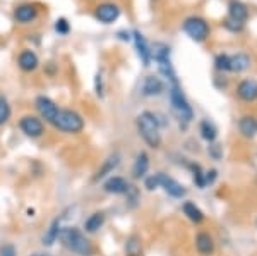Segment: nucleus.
I'll return each mask as SVG.
<instances>
[{
	"mask_svg": "<svg viewBox=\"0 0 257 256\" xmlns=\"http://www.w3.org/2000/svg\"><path fill=\"white\" fill-rule=\"evenodd\" d=\"M228 11H230V18L235 21H240V23H243L248 16L247 6L242 2H238V0H231L230 6H228Z\"/></svg>",
	"mask_w": 257,
	"mask_h": 256,
	"instance_id": "nucleus-20",
	"label": "nucleus"
},
{
	"mask_svg": "<svg viewBox=\"0 0 257 256\" xmlns=\"http://www.w3.org/2000/svg\"><path fill=\"white\" fill-rule=\"evenodd\" d=\"M214 65H216L218 71H230V57L226 53H219L214 60Z\"/></svg>",
	"mask_w": 257,
	"mask_h": 256,
	"instance_id": "nucleus-27",
	"label": "nucleus"
},
{
	"mask_svg": "<svg viewBox=\"0 0 257 256\" xmlns=\"http://www.w3.org/2000/svg\"><path fill=\"white\" fill-rule=\"evenodd\" d=\"M158 177H160V188H163L170 196L182 198V196L185 195L184 186H182L180 183H177L175 179H172V177H168V176H165V174H158Z\"/></svg>",
	"mask_w": 257,
	"mask_h": 256,
	"instance_id": "nucleus-9",
	"label": "nucleus"
},
{
	"mask_svg": "<svg viewBox=\"0 0 257 256\" xmlns=\"http://www.w3.org/2000/svg\"><path fill=\"white\" fill-rule=\"evenodd\" d=\"M94 90H96L98 97H103V77H101V72L96 74V79H94Z\"/></svg>",
	"mask_w": 257,
	"mask_h": 256,
	"instance_id": "nucleus-32",
	"label": "nucleus"
},
{
	"mask_svg": "<svg viewBox=\"0 0 257 256\" xmlns=\"http://www.w3.org/2000/svg\"><path fill=\"white\" fill-rule=\"evenodd\" d=\"M238 129L245 138H254L257 134V119L245 115V117H242L238 121Z\"/></svg>",
	"mask_w": 257,
	"mask_h": 256,
	"instance_id": "nucleus-18",
	"label": "nucleus"
},
{
	"mask_svg": "<svg viewBox=\"0 0 257 256\" xmlns=\"http://www.w3.org/2000/svg\"><path fill=\"white\" fill-rule=\"evenodd\" d=\"M201 134H202V138L206 139V141H209V143H213L214 139H216V127L213 126L209 121H202L201 122Z\"/></svg>",
	"mask_w": 257,
	"mask_h": 256,
	"instance_id": "nucleus-25",
	"label": "nucleus"
},
{
	"mask_svg": "<svg viewBox=\"0 0 257 256\" xmlns=\"http://www.w3.org/2000/svg\"><path fill=\"white\" fill-rule=\"evenodd\" d=\"M250 67V57L245 53H237L230 57V71L231 72H243Z\"/></svg>",
	"mask_w": 257,
	"mask_h": 256,
	"instance_id": "nucleus-19",
	"label": "nucleus"
},
{
	"mask_svg": "<svg viewBox=\"0 0 257 256\" xmlns=\"http://www.w3.org/2000/svg\"><path fill=\"white\" fill-rule=\"evenodd\" d=\"M118 162H120V155H110L108 158L103 162V165L101 167L98 168V172H96V176H94V183H98V181H101V179H105L106 176L108 174H111V172L117 168V165H118Z\"/></svg>",
	"mask_w": 257,
	"mask_h": 256,
	"instance_id": "nucleus-14",
	"label": "nucleus"
},
{
	"mask_svg": "<svg viewBox=\"0 0 257 256\" xmlns=\"http://www.w3.org/2000/svg\"><path fill=\"white\" fill-rule=\"evenodd\" d=\"M0 256H16V247L12 244L0 246Z\"/></svg>",
	"mask_w": 257,
	"mask_h": 256,
	"instance_id": "nucleus-31",
	"label": "nucleus"
},
{
	"mask_svg": "<svg viewBox=\"0 0 257 256\" xmlns=\"http://www.w3.org/2000/svg\"><path fill=\"white\" fill-rule=\"evenodd\" d=\"M138 129L143 139L151 148H160L161 144V134H160V124L155 114L143 112L138 117Z\"/></svg>",
	"mask_w": 257,
	"mask_h": 256,
	"instance_id": "nucleus-2",
	"label": "nucleus"
},
{
	"mask_svg": "<svg viewBox=\"0 0 257 256\" xmlns=\"http://www.w3.org/2000/svg\"><path fill=\"white\" fill-rule=\"evenodd\" d=\"M94 16H96V19L99 21V23L110 24V23H113V21L118 19L120 9H118V6H115V4L105 2V4H99V6L96 7Z\"/></svg>",
	"mask_w": 257,
	"mask_h": 256,
	"instance_id": "nucleus-8",
	"label": "nucleus"
},
{
	"mask_svg": "<svg viewBox=\"0 0 257 256\" xmlns=\"http://www.w3.org/2000/svg\"><path fill=\"white\" fill-rule=\"evenodd\" d=\"M19 127L24 134L30 136V138H33V139L41 138L45 133L43 122H41V119L36 117V115H24V117L19 121Z\"/></svg>",
	"mask_w": 257,
	"mask_h": 256,
	"instance_id": "nucleus-6",
	"label": "nucleus"
},
{
	"mask_svg": "<svg viewBox=\"0 0 257 256\" xmlns=\"http://www.w3.org/2000/svg\"><path fill=\"white\" fill-rule=\"evenodd\" d=\"M128 189H131V186L123 177H110L108 181L105 183V191L110 193V195H123V193H127Z\"/></svg>",
	"mask_w": 257,
	"mask_h": 256,
	"instance_id": "nucleus-12",
	"label": "nucleus"
},
{
	"mask_svg": "<svg viewBox=\"0 0 257 256\" xmlns=\"http://www.w3.org/2000/svg\"><path fill=\"white\" fill-rule=\"evenodd\" d=\"M103 224H105V213L94 212L93 215H91L88 220L84 222V229H86V232H88V234H94V232H98V230L101 229Z\"/></svg>",
	"mask_w": 257,
	"mask_h": 256,
	"instance_id": "nucleus-21",
	"label": "nucleus"
},
{
	"mask_svg": "<svg viewBox=\"0 0 257 256\" xmlns=\"http://www.w3.org/2000/svg\"><path fill=\"white\" fill-rule=\"evenodd\" d=\"M55 30L57 33H60V35H67L69 30H70V26H69V23H67V19H57V23H55Z\"/></svg>",
	"mask_w": 257,
	"mask_h": 256,
	"instance_id": "nucleus-29",
	"label": "nucleus"
},
{
	"mask_svg": "<svg viewBox=\"0 0 257 256\" xmlns=\"http://www.w3.org/2000/svg\"><path fill=\"white\" fill-rule=\"evenodd\" d=\"M196 247L201 254L209 256L214 251V241L208 232H199L196 237Z\"/></svg>",
	"mask_w": 257,
	"mask_h": 256,
	"instance_id": "nucleus-15",
	"label": "nucleus"
},
{
	"mask_svg": "<svg viewBox=\"0 0 257 256\" xmlns=\"http://www.w3.org/2000/svg\"><path fill=\"white\" fill-rule=\"evenodd\" d=\"M170 98H172V105H173V109L178 112V115H180L182 119H185V121H190V119H192V115H194L192 109H190L189 102L185 100L184 93H182V90H180V86H178V84L172 86Z\"/></svg>",
	"mask_w": 257,
	"mask_h": 256,
	"instance_id": "nucleus-5",
	"label": "nucleus"
},
{
	"mask_svg": "<svg viewBox=\"0 0 257 256\" xmlns=\"http://www.w3.org/2000/svg\"><path fill=\"white\" fill-rule=\"evenodd\" d=\"M146 188L149 189V191H153V189L160 188V177H158V174L148 177V179H146Z\"/></svg>",
	"mask_w": 257,
	"mask_h": 256,
	"instance_id": "nucleus-30",
	"label": "nucleus"
},
{
	"mask_svg": "<svg viewBox=\"0 0 257 256\" xmlns=\"http://www.w3.org/2000/svg\"><path fill=\"white\" fill-rule=\"evenodd\" d=\"M149 168V158L146 153H139L138 155V160H136L134 163V168H132V174H134L136 179H141V177H144V174L148 172Z\"/></svg>",
	"mask_w": 257,
	"mask_h": 256,
	"instance_id": "nucleus-23",
	"label": "nucleus"
},
{
	"mask_svg": "<svg viewBox=\"0 0 257 256\" xmlns=\"http://www.w3.org/2000/svg\"><path fill=\"white\" fill-rule=\"evenodd\" d=\"M18 64H19V67L23 69V71L31 72L40 65V60H38V55H36L33 50H24V52H21V55L18 59Z\"/></svg>",
	"mask_w": 257,
	"mask_h": 256,
	"instance_id": "nucleus-13",
	"label": "nucleus"
},
{
	"mask_svg": "<svg viewBox=\"0 0 257 256\" xmlns=\"http://www.w3.org/2000/svg\"><path fill=\"white\" fill-rule=\"evenodd\" d=\"M237 95L243 102H255L257 100V81L255 79H243L238 84Z\"/></svg>",
	"mask_w": 257,
	"mask_h": 256,
	"instance_id": "nucleus-10",
	"label": "nucleus"
},
{
	"mask_svg": "<svg viewBox=\"0 0 257 256\" xmlns=\"http://www.w3.org/2000/svg\"><path fill=\"white\" fill-rule=\"evenodd\" d=\"M36 16H38V9H36L33 4H23V6H19L18 9L14 11V18L21 24L31 23V21L36 19Z\"/></svg>",
	"mask_w": 257,
	"mask_h": 256,
	"instance_id": "nucleus-11",
	"label": "nucleus"
},
{
	"mask_svg": "<svg viewBox=\"0 0 257 256\" xmlns=\"http://www.w3.org/2000/svg\"><path fill=\"white\" fill-rule=\"evenodd\" d=\"M182 28L194 41H204L209 36V26L202 18H196V16L187 18L182 24Z\"/></svg>",
	"mask_w": 257,
	"mask_h": 256,
	"instance_id": "nucleus-4",
	"label": "nucleus"
},
{
	"mask_svg": "<svg viewBox=\"0 0 257 256\" xmlns=\"http://www.w3.org/2000/svg\"><path fill=\"white\" fill-rule=\"evenodd\" d=\"M60 222H62V217L60 218H55V220L52 222V225L48 227V230L45 232L43 239H41L45 246H52L53 242H55L57 239H59V234H60V230H62Z\"/></svg>",
	"mask_w": 257,
	"mask_h": 256,
	"instance_id": "nucleus-22",
	"label": "nucleus"
},
{
	"mask_svg": "<svg viewBox=\"0 0 257 256\" xmlns=\"http://www.w3.org/2000/svg\"><path fill=\"white\" fill-rule=\"evenodd\" d=\"M59 239L67 249H70L72 253H76L79 256H91V253H93L91 242L86 239V236L79 229H76V227H65V229H62L59 234Z\"/></svg>",
	"mask_w": 257,
	"mask_h": 256,
	"instance_id": "nucleus-1",
	"label": "nucleus"
},
{
	"mask_svg": "<svg viewBox=\"0 0 257 256\" xmlns=\"http://www.w3.org/2000/svg\"><path fill=\"white\" fill-rule=\"evenodd\" d=\"M35 256H48V254H35Z\"/></svg>",
	"mask_w": 257,
	"mask_h": 256,
	"instance_id": "nucleus-33",
	"label": "nucleus"
},
{
	"mask_svg": "<svg viewBox=\"0 0 257 256\" xmlns=\"http://www.w3.org/2000/svg\"><path fill=\"white\" fill-rule=\"evenodd\" d=\"M11 119V105L4 95H0V126H4Z\"/></svg>",
	"mask_w": 257,
	"mask_h": 256,
	"instance_id": "nucleus-26",
	"label": "nucleus"
},
{
	"mask_svg": "<svg viewBox=\"0 0 257 256\" xmlns=\"http://www.w3.org/2000/svg\"><path fill=\"white\" fill-rule=\"evenodd\" d=\"M225 28H226V30H230V31H233V33H237V31H242L243 30V23H240V21H235V19L228 18L225 21Z\"/></svg>",
	"mask_w": 257,
	"mask_h": 256,
	"instance_id": "nucleus-28",
	"label": "nucleus"
},
{
	"mask_svg": "<svg viewBox=\"0 0 257 256\" xmlns=\"http://www.w3.org/2000/svg\"><path fill=\"white\" fill-rule=\"evenodd\" d=\"M184 213L189 217V220L194 222V224H201V222L204 220V213H202L194 203H190V201L184 203Z\"/></svg>",
	"mask_w": 257,
	"mask_h": 256,
	"instance_id": "nucleus-24",
	"label": "nucleus"
},
{
	"mask_svg": "<svg viewBox=\"0 0 257 256\" xmlns=\"http://www.w3.org/2000/svg\"><path fill=\"white\" fill-rule=\"evenodd\" d=\"M163 81L156 76H148L143 82V93L146 97H155V95H160L163 92Z\"/></svg>",
	"mask_w": 257,
	"mask_h": 256,
	"instance_id": "nucleus-16",
	"label": "nucleus"
},
{
	"mask_svg": "<svg viewBox=\"0 0 257 256\" xmlns=\"http://www.w3.org/2000/svg\"><path fill=\"white\" fill-rule=\"evenodd\" d=\"M35 107H36V110H38V114H40L41 119H45L47 122L53 124V121H55V117H57V114H59V107H57L55 102L50 100L48 97H43V95H41V97L36 98Z\"/></svg>",
	"mask_w": 257,
	"mask_h": 256,
	"instance_id": "nucleus-7",
	"label": "nucleus"
},
{
	"mask_svg": "<svg viewBox=\"0 0 257 256\" xmlns=\"http://www.w3.org/2000/svg\"><path fill=\"white\" fill-rule=\"evenodd\" d=\"M134 40H136V48H138V53H139L141 60H143V64L149 65V62H151V50H149L144 36L141 35L139 31H134Z\"/></svg>",
	"mask_w": 257,
	"mask_h": 256,
	"instance_id": "nucleus-17",
	"label": "nucleus"
},
{
	"mask_svg": "<svg viewBox=\"0 0 257 256\" xmlns=\"http://www.w3.org/2000/svg\"><path fill=\"white\" fill-rule=\"evenodd\" d=\"M53 126L59 131H62V133L77 134L84 129V119L76 110L59 109V114H57L55 121H53Z\"/></svg>",
	"mask_w": 257,
	"mask_h": 256,
	"instance_id": "nucleus-3",
	"label": "nucleus"
}]
</instances>
